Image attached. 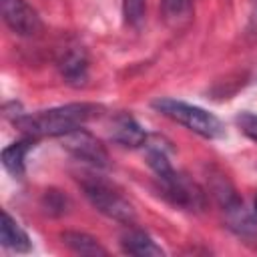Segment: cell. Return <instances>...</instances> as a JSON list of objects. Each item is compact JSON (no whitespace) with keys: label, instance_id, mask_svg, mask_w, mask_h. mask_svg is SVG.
<instances>
[{"label":"cell","instance_id":"6da1fadb","mask_svg":"<svg viewBox=\"0 0 257 257\" xmlns=\"http://www.w3.org/2000/svg\"><path fill=\"white\" fill-rule=\"evenodd\" d=\"M98 112L96 104L90 102H70L46 110H38L32 114H18L14 124L24 133V137L42 139V137H64L76 128H82L86 120H90Z\"/></svg>","mask_w":257,"mask_h":257},{"label":"cell","instance_id":"2e32d148","mask_svg":"<svg viewBox=\"0 0 257 257\" xmlns=\"http://www.w3.org/2000/svg\"><path fill=\"white\" fill-rule=\"evenodd\" d=\"M237 126L245 137L257 143V114L255 112H241L237 116Z\"/></svg>","mask_w":257,"mask_h":257},{"label":"cell","instance_id":"8fae6325","mask_svg":"<svg viewBox=\"0 0 257 257\" xmlns=\"http://www.w3.org/2000/svg\"><path fill=\"white\" fill-rule=\"evenodd\" d=\"M34 145H36V139H32V137H24L22 141H16V143L8 145L2 151L4 169L14 177H22L24 171H26V157L34 149Z\"/></svg>","mask_w":257,"mask_h":257},{"label":"cell","instance_id":"4fadbf2b","mask_svg":"<svg viewBox=\"0 0 257 257\" xmlns=\"http://www.w3.org/2000/svg\"><path fill=\"white\" fill-rule=\"evenodd\" d=\"M161 14L169 26L181 28L193 16V0H161Z\"/></svg>","mask_w":257,"mask_h":257},{"label":"cell","instance_id":"52a82bcc","mask_svg":"<svg viewBox=\"0 0 257 257\" xmlns=\"http://www.w3.org/2000/svg\"><path fill=\"white\" fill-rule=\"evenodd\" d=\"M6 26L18 36H34L40 30V18L26 0H0Z\"/></svg>","mask_w":257,"mask_h":257},{"label":"cell","instance_id":"ac0fdd59","mask_svg":"<svg viewBox=\"0 0 257 257\" xmlns=\"http://www.w3.org/2000/svg\"><path fill=\"white\" fill-rule=\"evenodd\" d=\"M253 211H255V215H257V195H255V203H253Z\"/></svg>","mask_w":257,"mask_h":257},{"label":"cell","instance_id":"277c9868","mask_svg":"<svg viewBox=\"0 0 257 257\" xmlns=\"http://www.w3.org/2000/svg\"><path fill=\"white\" fill-rule=\"evenodd\" d=\"M82 191L88 203L108 219H114L124 225H133L137 219L135 207L124 199L120 191H116L108 181L100 177H88L82 181Z\"/></svg>","mask_w":257,"mask_h":257},{"label":"cell","instance_id":"7c38bea8","mask_svg":"<svg viewBox=\"0 0 257 257\" xmlns=\"http://www.w3.org/2000/svg\"><path fill=\"white\" fill-rule=\"evenodd\" d=\"M0 241L2 247L16 251V253H26L30 251V239L24 233V229L10 217L8 211H2V227H0Z\"/></svg>","mask_w":257,"mask_h":257},{"label":"cell","instance_id":"9a60e30c","mask_svg":"<svg viewBox=\"0 0 257 257\" xmlns=\"http://www.w3.org/2000/svg\"><path fill=\"white\" fill-rule=\"evenodd\" d=\"M122 14L126 24L139 26L145 18V0H122Z\"/></svg>","mask_w":257,"mask_h":257},{"label":"cell","instance_id":"5b68a950","mask_svg":"<svg viewBox=\"0 0 257 257\" xmlns=\"http://www.w3.org/2000/svg\"><path fill=\"white\" fill-rule=\"evenodd\" d=\"M153 173H157L155 177H157V181L161 185V193L165 195V199L169 203H173L175 207L187 209V211L203 209V205H205L203 191L193 181H189L187 177H183L181 173H177L171 167V163L155 169Z\"/></svg>","mask_w":257,"mask_h":257},{"label":"cell","instance_id":"30bf717a","mask_svg":"<svg viewBox=\"0 0 257 257\" xmlns=\"http://www.w3.org/2000/svg\"><path fill=\"white\" fill-rule=\"evenodd\" d=\"M120 247L128 255L137 257H159L165 255V251L153 241V237L141 229H128L120 237Z\"/></svg>","mask_w":257,"mask_h":257},{"label":"cell","instance_id":"8992f818","mask_svg":"<svg viewBox=\"0 0 257 257\" xmlns=\"http://www.w3.org/2000/svg\"><path fill=\"white\" fill-rule=\"evenodd\" d=\"M62 141H64V149L74 159H78L82 163H88L92 167H106L108 153H106L104 145L94 135H90L88 131L76 128V131L64 135Z\"/></svg>","mask_w":257,"mask_h":257},{"label":"cell","instance_id":"9c48e42d","mask_svg":"<svg viewBox=\"0 0 257 257\" xmlns=\"http://www.w3.org/2000/svg\"><path fill=\"white\" fill-rule=\"evenodd\" d=\"M110 139L122 147L137 149L147 143V133L131 114L120 112L110 122Z\"/></svg>","mask_w":257,"mask_h":257},{"label":"cell","instance_id":"5bb4252c","mask_svg":"<svg viewBox=\"0 0 257 257\" xmlns=\"http://www.w3.org/2000/svg\"><path fill=\"white\" fill-rule=\"evenodd\" d=\"M62 243L78 255H106V249L94 237L80 233V231H64Z\"/></svg>","mask_w":257,"mask_h":257},{"label":"cell","instance_id":"ba28073f","mask_svg":"<svg viewBox=\"0 0 257 257\" xmlns=\"http://www.w3.org/2000/svg\"><path fill=\"white\" fill-rule=\"evenodd\" d=\"M58 70L72 86H82L88 80V56L80 46H68L58 56Z\"/></svg>","mask_w":257,"mask_h":257},{"label":"cell","instance_id":"3957f363","mask_svg":"<svg viewBox=\"0 0 257 257\" xmlns=\"http://www.w3.org/2000/svg\"><path fill=\"white\" fill-rule=\"evenodd\" d=\"M153 106L163 116L171 118L173 122L183 124L185 128L193 131L195 135H199L203 139H217L225 133L221 120L201 106H195V104H189L183 100H175V98H159L153 102Z\"/></svg>","mask_w":257,"mask_h":257},{"label":"cell","instance_id":"7a4b0ae2","mask_svg":"<svg viewBox=\"0 0 257 257\" xmlns=\"http://www.w3.org/2000/svg\"><path fill=\"white\" fill-rule=\"evenodd\" d=\"M211 195L217 199L227 227L247 245L257 247V215L255 211L251 213L245 203L239 199L235 187L231 181L223 175H213L211 177Z\"/></svg>","mask_w":257,"mask_h":257},{"label":"cell","instance_id":"e0dca14e","mask_svg":"<svg viewBox=\"0 0 257 257\" xmlns=\"http://www.w3.org/2000/svg\"><path fill=\"white\" fill-rule=\"evenodd\" d=\"M44 201H46V211H50V213H54V211H58V213H62L64 211V197L60 195V193H54V191H46V195H44Z\"/></svg>","mask_w":257,"mask_h":257}]
</instances>
